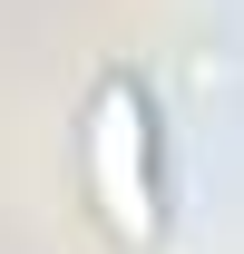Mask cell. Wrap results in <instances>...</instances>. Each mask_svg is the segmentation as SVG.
<instances>
[{"label":"cell","instance_id":"cell-1","mask_svg":"<svg viewBox=\"0 0 244 254\" xmlns=\"http://www.w3.org/2000/svg\"><path fill=\"white\" fill-rule=\"evenodd\" d=\"M78 186H88L108 245L147 254L166 235V186H156V108L137 78H98L78 118Z\"/></svg>","mask_w":244,"mask_h":254}]
</instances>
